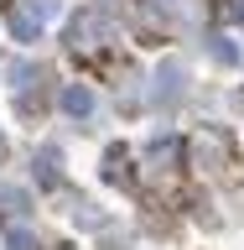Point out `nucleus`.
Listing matches in <instances>:
<instances>
[{"mask_svg": "<svg viewBox=\"0 0 244 250\" xmlns=\"http://www.w3.org/2000/svg\"><path fill=\"white\" fill-rule=\"evenodd\" d=\"M62 109H68V115H89V109H94V94L89 89H68V94H62Z\"/></svg>", "mask_w": 244, "mask_h": 250, "instance_id": "f257e3e1", "label": "nucleus"}, {"mask_svg": "<svg viewBox=\"0 0 244 250\" xmlns=\"http://www.w3.org/2000/svg\"><path fill=\"white\" fill-rule=\"evenodd\" d=\"M11 250H31V234H11Z\"/></svg>", "mask_w": 244, "mask_h": 250, "instance_id": "f03ea898", "label": "nucleus"}]
</instances>
